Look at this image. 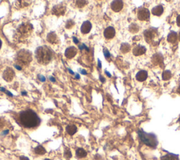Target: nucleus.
I'll use <instances>...</instances> for the list:
<instances>
[{"label":"nucleus","instance_id":"2","mask_svg":"<svg viewBox=\"0 0 180 160\" xmlns=\"http://www.w3.org/2000/svg\"><path fill=\"white\" fill-rule=\"evenodd\" d=\"M52 52L47 46H41L36 49L35 56L37 62L41 64H47L52 59Z\"/></svg>","mask_w":180,"mask_h":160},{"label":"nucleus","instance_id":"31","mask_svg":"<svg viewBox=\"0 0 180 160\" xmlns=\"http://www.w3.org/2000/svg\"><path fill=\"white\" fill-rule=\"evenodd\" d=\"M38 78H39V81H42V82H44V81H46L45 77H44L43 76H41V75H39V76H38Z\"/></svg>","mask_w":180,"mask_h":160},{"label":"nucleus","instance_id":"47","mask_svg":"<svg viewBox=\"0 0 180 160\" xmlns=\"http://www.w3.org/2000/svg\"><path fill=\"white\" fill-rule=\"evenodd\" d=\"M26 93H27V92H25V91H23V92H22V95H26Z\"/></svg>","mask_w":180,"mask_h":160},{"label":"nucleus","instance_id":"39","mask_svg":"<svg viewBox=\"0 0 180 160\" xmlns=\"http://www.w3.org/2000/svg\"><path fill=\"white\" fill-rule=\"evenodd\" d=\"M98 67H99V68H101V61H100L99 59L98 60Z\"/></svg>","mask_w":180,"mask_h":160},{"label":"nucleus","instance_id":"35","mask_svg":"<svg viewBox=\"0 0 180 160\" xmlns=\"http://www.w3.org/2000/svg\"><path fill=\"white\" fill-rule=\"evenodd\" d=\"M20 160H29L28 157H20Z\"/></svg>","mask_w":180,"mask_h":160},{"label":"nucleus","instance_id":"18","mask_svg":"<svg viewBox=\"0 0 180 160\" xmlns=\"http://www.w3.org/2000/svg\"><path fill=\"white\" fill-rule=\"evenodd\" d=\"M177 40V34L174 31H172L169 33L168 36V41L169 42L175 43Z\"/></svg>","mask_w":180,"mask_h":160},{"label":"nucleus","instance_id":"32","mask_svg":"<svg viewBox=\"0 0 180 160\" xmlns=\"http://www.w3.org/2000/svg\"><path fill=\"white\" fill-rule=\"evenodd\" d=\"M177 23L178 26L180 27V15H179L177 18Z\"/></svg>","mask_w":180,"mask_h":160},{"label":"nucleus","instance_id":"45","mask_svg":"<svg viewBox=\"0 0 180 160\" xmlns=\"http://www.w3.org/2000/svg\"><path fill=\"white\" fill-rule=\"evenodd\" d=\"M177 92L180 95V86H179V88H178V89H177Z\"/></svg>","mask_w":180,"mask_h":160},{"label":"nucleus","instance_id":"4","mask_svg":"<svg viewBox=\"0 0 180 160\" xmlns=\"http://www.w3.org/2000/svg\"><path fill=\"white\" fill-rule=\"evenodd\" d=\"M16 61V63L18 64L16 65L20 66V67L28 65L32 61V54L29 51L22 49V50L19 51L17 54Z\"/></svg>","mask_w":180,"mask_h":160},{"label":"nucleus","instance_id":"22","mask_svg":"<svg viewBox=\"0 0 180 160\" xmlns=\"http://www.w3.org/2000/svg\"><path fill=\"white\" fill-rule=\"evenodd\" d=\"M130 45L127 43H123L120 47V50L122 53H127L130 51Z\"/></svg>","mask_w":180,"mask_h":160},{"label":"nucleus","instance_id":"46","mask_svg":"<svg viewBox=\"0 0 180 160\" xmlns=\"http://www.w3.org/2000/svg\"><path fill=\"white\" fill-rule=\"evenodd\" d=\"M8 133H9V131H5L4 132V135H6V134H7Z\"/></svg>","mask_w":180,"mask_h":160},{"label":"nucleus","instance_id":"9","mask_svg":"<svg viewBox=\"0 0 180 160\" xmlns=\"http://www.w3.org/2000/svg\"><path fill=\"white\" fill-rule=\"evenodd\" d=\"M77 49H76L75 47H70L68 48H67L66 49V52H65V56L67 57L68 59H72L77 54Z\"/></svg>","mask_w":180,"mask_h":160},{"label":"nucleus","instance_id":"25","mask_svg":"<svg viewBox=\"0 0 180 160\" xmlns=\"http://www.w3.org/2000/svg\"><path fill=\"white\" fill-rule=\"evenodd\" d=\"M130 31L132 32V33H137V32H138L139 30V27L138 25H137V24H132L131 25H130Z\"/></svg>","mask_w":180,"mask_h":160},{"label":"nucleus","instance_id":"15","mask_svg":"<svg viewBox=\"0 0 180 160\" xmlns=\"http://www.w3.org/2000/svg\"><path fill=\"white\" fill-rule=\"evenodd\" d=\"M164 9L163 6L161 5H158L155 6L154 8H153L152 9V14L154 16H160V15L163 13Z\"/></svg>","mask_w":180,"mask_h":160},{"label":"nucleus","instance_id":"36","mask_svg":"<svg viewBox=\"0 0 180 160\" xmlns=\"http://www.w3.org/2000/svg\"><path fill=\"white\" fill-rule=\"evenodd\" d=\"M49 79H50V81H52V82H56V80H55V78H53L52 77V76H50V77H49Z\"/></svg>","mask_w":180,"mask_h":160},{"label":"nucleus","instance_id":"23","mask_svg":"<svg viewBox=\"0 0 180 160\" xmlns=\"http://www.w3.org/2000/svg\"><path fill=\"white\" fill-rule=\"evenodd\" d=\"M35 152L36 154L40 155H44L46 153L45 149L43 148L42 146H41V145H39V146H37V148H35Z\"/></svg>","mask_w":180,"mask_h":160},{"label":"nucleus","instance_id":"20","mask_svg":"<svg viewBox=\"0 0 180 160\" xmlns=\"http://www.w3.org/2000/svg\"><path fill=\"white\" fill-rule=\"evenodd\" d=\"M161 160H179L177 155L173 154H167L161 157Z\"/></svg>","mask_w":180,"mask_h":160},{"label":"nucleus","instance_id":"43","mask_svg":"<svg viewBox=\"0 0 180 160\" xmlns=\"http://www.w3.org/2000/svg\"><path fill=\"white\" fill-rule=\"evenodd\" d=\"M68 71H69V72H70V73H71V74H72V75H74V73H73V71H72V70H71V69H70V68H68Z\"/></svg>","mask_w":180,"mask_h":160},{"label":"nucleus","instance_id":"8","mask_svg":"<svg viewBox=\"0 0 180 160\" xmlns=\"http://www.w3.org/2000/svg\"><path fill=\"white\" fill-rule=\"evenodd\" d=\"M111 6L113 11L115 12H118L123 7V2H122V1H120V0H115V1H112Z\"/></svg>","mask_w":180,"mask_h":160},{"label":"nucleus","instance_id":"16","mask_svg":"<svg viewBox=\"0 0 180 160\" xmlns=\"http://www.w3.org/2000/svg\"><path fill=\"white\" fill-rule=\"evenodd\" d=\"M153 62H154L155 64H159L161 65L162 64V62H163V57L161 54H156L153 57Z\"/></svg>","mask_w":180,"mask_h":160},{"label":"nucleus","instance_id":"44","mask_svg":"<svg viewBox=\"0 0 180 160\" xmlns=\"http://www.w3.org/2000/svg\"><path fill=\"white\" fill-rule=\"evenodd\" d=\"M75 78H77V79H79V74H76V76H75Z\"/></svg>","mask_w":180,"mask_h":160},{"label":"nucleus","instance_id":"10","mask_svg":"<svg viewBox=\"0 0 180 160\" xmlns=\"http://www.w3.org/2000/svg\"><path fill=\"white\" fill-rule=\"evenodd\" d=\"M103 35H104L105 38H107V39H111L115 35V30L113 27L109 26L104 30Z\"/></svg>","mask_w":180,"mask_h":160},{"label":"nucleus","instance_id":"11","mask_svg":"<svg viewBox=\"0 0 180 160\" xmlns=\"http://www.w3.org/2000/svg\"><path fill=\"white\" fill-rule=\"evenodd\" d=\"M91 29H92V23H90L89 21H84L83 23L82 24V26H81V32H82L83 34H87L90 32Z\"/></svg>","mask_w":180,"mask_h":160},{"label":"nucleus","instance_id":"21","mask_svg":"<svg viewBox=\"0 0 180 160\" xmlns=\"http://www.w3.org/2000/svg\"><path fill=\"white\" fill-rule=\"evenodd\" d=\"M76 155L78 158H84L87 156V152L82 148H78L76 151Z\"/></svg>","mask_w":180,"mask_h":160},{"label":"nucleus","instance_id":"50","mask_svg":"<svg viewBox=\"0 0 180 160\" xmlns=\"http://www.w3.org/2000/svg\"><path fill=\"white\" fill-rule=\"evenodd\" d=\"M44 160H50V159H44Z\"/></svg>","mask_w":180,"mask_h":160},{"label":"nucleus","instance_id":"38","mask_svg":"<svg viewBox=\"0 0 180 160\" xmlns=\"http://www.w3.org/2000/svg\"><path fill=\"white\" fill-rule=\"evenodd\" d=\"M6 93L8 95H9V96H11V97H13V95L12 93H11L10 92H9V91H6Z\"/></svg>","mask_w":180,"mask_h":160},{"label":"nucleus","instance_id":"41","mask_svg":"<svg viewBox=\"0 0 180 160\" xmlns=\"http://www.w3.org/2000/svg\"><path fill=\"white\" fill-rule=\"evenodd\" d=\"M0 90L1 91V92H6V90L4 88H0Z\"/></svg>","mask_w":180,"mask_h":160},{"label":"nucleus","instance_id":"34","mask_svg":"<svg viewBox=\"0 0 180 160\" xmlns=\"http://www.w3.org/2000/svg\"><path fill=\"white\" fill-rule=\"evenodd\" d=\"M80 73L83 75H87V71H86L85 70H83V69L80 70Z\"/></svg>","mask_w":180,"mask_h":160},{"label":"nucleus","instance_id":"42","mask_svg":"<svg viewBox=\"0 0 180 160\" xmlns=\"http://www.w3.org/2000/svg\"><path fill=\"white\" fill-rule=\"evenodd\" d=\"M106 75H107V76H108V77H111V74H110V73H108V72L107 71H106Z\"/></svg>","mask_w":180,"mask_h":160},{"label":"nucleus","instance_id":"6","mask_svg":"<svg viewBox=\"0 0 180 160\" xmlns=\"http://www.w3.org/2000/svg\"><path fill=\"white\" fill-rule=\"evenodd\" d=\"M14 76H15V73H14V70L12 68H6V69L4 71V73H3V78L5 81H12L14 78Z\"/></svg>","mask_w":180,"mask_h":160},{"label":"nucleus","instance_id":"37","mask_svg":"<svg viewBox=\"0 0 180 160\" xmlns=\"http://www.w3.org/2000/svg\"><path fill=\"white\" fill-rule=\"evenodd\" d=\"M15 67H16V69H18V70H19V71H20V70H21L22 69V68L20 66H18V65H15Z\"/></svg>","mask_w":180,"mask_h":160},{"label":"nucleus","instance_id":"33","mask_svg":"<svg viewBox=\"0 0 180 160\" xmlns=\"http://www.w3.org/2000/svg\"><path fill=\"white\" fill-rule=\"evenodd\" d=\"M73 42H74L75 44H77V43H79V40H78L77 38H75V37H73Z\"/></svg>","mask_w":180,"mask_h":160},{"label":"nucleus","instance_id":"19","mask_svg":"<svg viewBox=\"0 0 180 160\" xmlns=\"http://www.w3.org/2000/svg\"><path fill=\"white\" fill-rule=\"evenodd\" d=\"M66 131L69 135H73L77 132V127L75 125H68L66 127Z\"/></svg>","mask_w":180,"mask_h":160},{"label":"nucleus","instance_id":"5","mask_svg":"<svg viewBox=\"0 0 180 160\" xmlns=\"http://www.w3.org/2000/svg\"><path fill=\"white\" fill-rule=\"evenodd\" d=\"M137 16L140 21H147L150 17V12L146 8H141L138 11Z\"/></svg>","mask_w":180,"mask_h":160},{"label":"nucleus","instance_id":"30","mask_svg":"<svg viewBox=\"0 0 180 160\" xmlns=\"http://www.w3.org/2000/svg\"><path fill=\"white\" fill-rule=\"evenodd\" d=\"M79 49H81V50H82V49H85L86 50H87V51H89V48L87 47V46L85 45V44H82V45H79Z\"/></svg>","mask_w":180,"mask_h":160},{"label":"nucleus","instance_id":"40","mask_svg":"<svg viewBox=\"0 0 180 160\" xmlns=\"http://www.w3.org/2000/svg\"><path fill=\"white\" fill-rule=\"evenodd\" d=\"M100 78V80H101V82H102V83H103V82H104V81H105V79H104V78H103L101 76H100V78Z\"/></svg>","mask_w":180,"mask_h":160},{"label":"nucleus","instance_id":"28","mask_svg":"<svg viewBox=\"0 0 180 160\" xmlns=\"http://www.w3.org/2000/svg\"><path fill=\"white\" fill-rule=\"evenodd\" d=\"M73 25H74V22H73L72 20H69V21H67L66 27V28L69 29V28H72Z\"/></svg>","mask_w":180,"mask_h":160},{"label":"nucleus","instance_id":"48","mask_svg":"<svg viewBox=\"0 0 180 160\" xmlns=\"http://www.w3.org/2000/svg\"><path fill=\"white\" fill-rule=\"evenodd\" d=\"M1 44H2V42H1V40H0V49H1Z\"/></svg>","mask_w":180,"mask_h":160},{"label":"nucleus","instance_id":"26","mask_svg":"<svg viewBox=\"0 0 180 160\" xmlns=\"http://www.w3.org/2000/svg\"><path fill=\"white\" fill-rule=\"evenodd\" d=\"M75 3H76V5H77V7L82 8V7H83L84 5H86V4H87V1L82 0V1H76Z\"/></svg>","mask_w":180,"mask_h":160},{"label":"nucleus","instance_id":"7","mask_svg":"<svg viewBox=\"0 0 180 160\" xmlns=\"http://www.w3.org/2000/svg\"><path fill=\"white\" fill-rule=\"evenodd\" d=\"M66 6L62 5V4H58L54 6L53 9H52V12L53 14L56 16H62L66 13Z\"/></svg>","mask_w":180,"mask_h":160},{"label":"nucleus","instance_id":"29","mask_svg":"<svg viewBox=\"0 0 180 160\" xmlns=\"http://www.w3.org/2000/svg\"><path fill=\"white\" fill-rule=\"evenodd\" d=\"M103 54H104L105 57H106V59H108L110 57H111V54H110V52H108V49H106V48L103 49Z\"/></svg>","mask_w":180,"mask_h":160},{"label":"nucleus","instance_id":"1","mask_svg":"<svg viewBox=\"0 0 180 160\" xmlns=\"http://www.w3.org/2000/svg\"><path fill=\"white\" fill-rule=\"evenodd\" d=\"M20 122L25 128H34L40 123V119L33 110H25L20 114Z\"/></svg>","mask_w":180,"mask_h":160},{"label":"nucleus","instance_id":"27","mask_svg":"<svg viewBox=\"0 0 180 160\" xmlns=\"http://www.w3.org/2000/svg\"><path fill=\"white\" fill-rule=\"evenodd\" d=\"M64 156L66 157V158H68V159H69V158H71V157H72V153H71V150H69V149L66 148V150H65L64 152Z\"/></svg>","mask_w":180,"mask_h":160},{"label":"nucleus","instance_id":"12","mask_svg":"<svg viewBox=\"0 0 180 160\" xmlns=\"http://www.w3.org/2000/svg\"><path fill=\"white\" fill-rule=\"evenodd\" d=\"M147 77H148L147 71H144V70L139 71L136 75V79L137 80V81H140V82H142V81H146Z\"/></svg>","mask_w":180,"mask_h":160},{"label":"nucleus","instance_id":"17","mask_svg":"<svg viewBox=\"0 0 180 160\" xmlns=\"http://www.w3.org/2000/svg\"><path fill=\"white\" fill-rule=\"evenodd\" d=\"M155 35H154V31H152L151 30H145L144 32V36L145 38H146V40L149 42L152 40V39L154 38V37Z\"/></svg>","mask_w":180,"mask_h":160},{"label":"nucleus","instance_id":"13","mask_svg":"<svg viewBox=\"0 0 180 160\" xmlns=\"http://www.w3.org/2000/svg\"><path fill=\"white\" fill-rule=\"evenodd\" d=\"M146 49L144 46L137 45L133 49V54L135 56H139L146 52Z\"/></svg>","mask_w":180,"mask_h":160},{"label":"nucleus","instance_id":"14","mask_svg":"<svg viewBox=\"0 0 180 160\" xmlns=\"http://www.w3.org/2000/svg\"><path fill=\"white\" fill-rule=\"evenodd\" d=\"M47 40L52 44H56L58 42V37L54 32H51L47 35Z\"/></svg>","mask_w":180,"mask_h":160},{"label":"nucleus","instance_id":"3","mask_svg":"<svg viewBox=\"0 0 180 160\" xmlns=\"http://www.w3.org/2000/svg\"><path fill=\"white\" fill-rule=\"evenodd\" d=\"M138 135L141 141L151 148H155L158 144L157 137L154 133H148L142 130H139L138 131Z\"/></svg>","mask_w":180,"mask_h":160},{"label":"nucleus","instance_id":"49","mask_svg":"<svg viewBox=\"0 0 180 160\" xmlns=\"http://www.w3.org/2000/svg\"><path fill=\"white\" fill-rule=\"evenodd\" d=\"M179 40H180V32H179Z\"/></svg>","mask_w":180,"mask_h":160},{"label":"nucleus","instance_id":"24","mask_svg":"<svg viewBox=\"0 0 180 160\" xmlns=\"http://www.w3.org/2000/svg\"><path fill=\"white\" fill-rule=\"evenodd\" d=\"M172 77V73L170 71H165L162 73V78L164 81H168Z\"/></svg>","mask_w":180,"mask_h":160}]
</instances>
